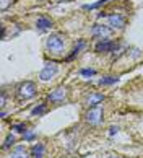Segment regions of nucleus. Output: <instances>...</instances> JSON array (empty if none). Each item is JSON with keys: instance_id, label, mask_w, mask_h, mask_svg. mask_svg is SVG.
<instances>
[{"instance_id": "obj_11", "label": "nucleus", "mask_w": 143, "mask_h": 158, "mask_svg": "<svg viewBox=\"0 0 143 158\" xmlns=\"http://www.w3.org/2000/svg\"><path fill=\"white\" fill-rule=\"evenodd\" d=\"M31 156L33 158H44V145L43 143H36L31 148Z\"/></svg>"}, {"instance_id": "obj_16", "label": "nucleus", "mask_w": 143, "mask_h": 158, "mask_svg": "<svg viewBox=\"0 0 143 158\" xmlns=\"http://www.w3.org/2000/svg\"><path fill=\"white\" fill-rule=\"evenodd\" d=\"M80 73L83 75V77H93V75H96V70H93V69H83V70H80Z\"/></svg>"}, {"instance_id": "obj_3", "label": "nucleus", "mask_w": 143, "mask_h": 158, "mask_svg": "<svg viewBox=\"0 0 143 158\" xmlns=\"http://www.w3.org/2000/svg\"><path fill=\"white\" fill-rule=\"evenodd\" d=\"M91 34H93V38H96L99 41H104L107 38H111L112 30H111V28H107V26H104V25H94Z\"/></svg>"}, {"instance_id": "obj_19", "label": "nucleus", "mask_w": 143, "mask_h": 158, "mask_svg": "<svg viewBox=\"0 0 143 158\" xmlns=\"http://www.w3.org/2000/svg\"><path fill=\"white\" fill-rule=\"evenodd\" d=\"M13 129H15V131H18V132H26V131H25V124H18V126H15Z\"/></svg>"}, {"instance_id": "obj_17", "label": "nucleus", "mask_w": 143, "mask_h": 158, "mask_svg": "<svg viewBox=\"0 0 143 158\" xmlns=\"http://www.w3.org/2000/svg\"><path fill=\"white\" fill-rule=\"evenodd\" d=\"M13 142H15V137L13 135H8V139L5 140V143H3V148H8L10 145H13Z\"/></svg>"}, {"instance_id": "obj_1", "label": "nucleus", "mask_w": 143, "mask_h": 158, "mask_svg": "<svg viewBox=\"0 0 143 158\" xmlns=\"http://www.w3.org/2000/svg\"><path fill=\"white\" fill-rule=\"evenodd\" d=\"M63 36L62 34H52V36L47 39V43H46V46H47V49H49L52 54H60L62 52V49H63Z\"/></svg>"}, {"instance_id": "obj_20", "label": "nucleus", "mask_w": 143, "mask_h": 158, "mask_svg": "<svg viewBox=\"0 0 143 158\" xmlns=\"http://www.w3.org/2000/svg\"><path fill=\"white\" fill-rule=\"evenodd\" d=\"M107 158H121V156H116V155H111V156H107Z\"/></svg>"}, {"instance_id": "obj_10", "label": "nucleus", "mask_w": 143, "mask_h": 158, "mask_svg": "<svg viewBox=\"0 0 143 158\" xmlns=\"http://www.w3.org/2000/svg\"><path fill=\"white\" fill-rule=\"evenodd\" d=\"M103 99H104V95H101V93H93V95L86 99V104L89 108H93V106H98Z\"/></svg>"}, {"instance_id": "obj_2", "label": "nucleus", "mask_w": 143, "mask_h": 158, "mask_svg": "<svg viewBox=\"0 0 143 158\" xmlns=\"http://www.w3.org/2000/svg\"><path fill=\"white\" fill-rule=\"evenodd\" d=\"M36 85L33 81H25V83H21L18 86V98L20 99H29L36 95Z\"/></svg>"}, {"instance_id": "obj_15", "label": "nucleus", "mask_w": 143, "mask_h": 158, "mask_svg": "<svg viewBox=\"0 0 143 158\" xmlns=\"http://www.w3.org/2000/svg\"><path fill=\"white\" fill-rule=\"evenodd\" d=\"M117 81V77H106L103 80H99V83L101 85H112V83H116Z\"/></svg>"}, {"instance_id": "obj_9", "label": "nucleus", "mask_w": 143, "mask_h": 158, "mask_svg": "<svg viewBox=\"0 0 143 158\" xmlns=\"http://www.w3.org/2000/svg\"><path fill=\"white\" fill-rule=\"evenodd\" d=\"M10 158H28V150L25 147H15L10 152Z\"/></svg>"}, {"instance_id": "obj_4", "label": "nucleus", "mask_w": 143, "mask_h": 158, "mask_svg": "<svg viewBox=\"0 0 143 158\" xmlns=\"http://www.w3.org/2000/svg\"><path fill=\"white\" fill-rule=\"evenodd\" d=\"M86 121L89 122V124H93V126L99 124V122L103 121V109H101L99 106L89 108V111L86 113Z\"/></svg>"}, {"instance_id": "obj_6", "label": "nucleus", "mask_w": 143, "mask_h": 158, "mask_svg": "<svg viewBox=\"0 0 143 158\" xmlns=\"http://www.w3.org/2000/svg\"><path fill=\"white\" fill-rule=\"evenodd\" d=\"M117 43H114V41H109V39H104V41H99V43L96 44V48H94V51L96 52H111L114 51L117 48Z\"/></svg>"}, {"instance_id": "obj_13", "label": "nucleus", "mask_w": 143, "mask_h": 158, "mask_svg": "<svg viewBox=\"0 0 143 158\" xmlns=\"http://www.w3.org/2000/svg\"><path fill=\"white\" fill-rule=\"evenodd\" d=\"M46 109H47V104L46 103H43V104H39V106H36L34 109H33V116H36V114H38V116H41V114H44L46 113Z\"/></svg>"}, {"instance_id": "obj_7", "label": "nucleus", "mask_w": 143, "mask_h": 158, "mask_svg": "<svg viewBox=\"0 0 143 158\" xmlns=\"http://www.w3.org/2000/svg\"><path fill=\"white\" fill-rule=\"evenodd\" d=\"M125 16H122V15H111L109 16V25L112 26V28H117V30H122V28L125 26Z\"/></svg>"}, {"instance_id": "obj_12", "label": "nucleus", "mask_w": 143, "mask_h": 158, "mask_svg": "<svg viewBox=\"0 0 143 158\" xmlns=\"http://www.w3.org/2000/svg\"><path fill=\"white\" fill-rule=\"evenodd\" d=\"M36 26L39 28V30H47V28L52 26V21L49 18H46V16H41V18H38V23H36Z\"/></svg>"}, {"instance_id": "obj_8", "label": "nucleus", "mask_w": 143, "mask_h": 158, "mask_svg": "<svg viewBox=\"0 0 143 158\" xmlns=\"http://www.w3.org/2000/svg\"><path fill=\"white\" fill-rule=\"evenodd\" d=\"M65 90L63 86H60V88H57V90H54L51 95H49V99L52 103H59V101H63V98H65Z\"/></svg>"}, {"instance_id": "obj_14", "label": "nucleus", "mask_w": 143, "mask_h": 158, "mask_svg": "<svg viewBox=\"0 0 143 158\" xmlns=\"http://www.w3.org/2000/svg\"><path fill=\"white\" fill-rule=\"evenodd\" d=\"M109 0H99V2H96V3H91V5H85V10H94V8H98V7H101V5H104V3H107Z\"/></svg>"}, {"instance_id": "obj_5", "label": "nucleus", "mask_w": 143, "mask_h": 158, "mask_svg": "<svg viewBox=\"0 0 143 158\" xmlns=\"http://www.w3.org/2000/svg\"><path fill=\"white\" fill-rule=\"evenodd\" d=\"M57 72H59V67H57L55 62H46L44 69L41 70V73H39V78H41V80H49V78H52Z\"/></svg>"}, {"instance_id": "obj_18", "label": "nucleus", "mask_w": 143, "mask_h": 158, "mask_svg": "<svg viewBox=\"0 0 143 158\" xmlns=\"http://www.w3.org/2000/svg\"><path fill=\"white\" fill-rule=\"evenodd\" d=\"M23 139H25V140H33L34 139V132H25V135H23Z\"/></svg>"}]
</instances>
